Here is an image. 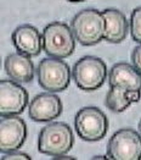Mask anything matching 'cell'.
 Wrapping results in <instances>:
<instances>
[{"instance_id": "1", "label": "cell", "mask_w": 141, "mask_h": 160, "mask_svg": "<svg viewBox=\"0 0 141 160\" xmlns=\"http://www.w3.org/2000/svg\"><path fill=\"white\" fill-rule=\"evenodd\" d=\"M72 32L82 45H95L105 39L106 21L103 13L96 9L82 10L72 18Z\"/></svg>"}, {"instance_id": "2", "label": "cell", "mask_w": 141, "mask_h": 160, "mask_svg": "<svg viewBox=\"0 0 141 160\" xmlns=\"http://www.w3.org/2000/svg\"><path fill=\"white\" fill-rule=\"evenodd\" d=\"M74 144L72 128L64 122H52L46 125L39 133L38 150L50 157L67 154Z\"/></svg>"}, {"instance_id": "3", "label": "cell", "mask_w": 141, "mask_h": 160, "mask_svg": "<svg viewBox=\"0 0 141 160\" xmlns=\"http://www.w3.org/2000/svg\"><path fill=\"white\" fill-rule=\"evenodd\" d=\"M43 49L46 55L57 59L71 56L76 49V37L64 22L55 21L43 29Z\"/></svg>"}, {"instance_id": "4", "label": "cell", "mask_w": 141, "mask_h": 160, "mask_svg": "<svg viewBox=\"0 0 141 160\" xmlns=\"http://www.w3.org/2000/svg\"><path fill=\"white\" fill-rule=\"evenodd\" d=\"M72 77L77 87L85 92L99 89L107 77V66L102 59L96 56H84L74 64Z\"/></svg>"}, {"instance_id": "5", "label": "cell", "mask_w": 141, "mask_h": 160, "mask_svg": "<svg viewBox=\"0 0 141 160\" xmlns=\"http://www.w3.org/2000/svg\"><path fill=\"white\" fill-rule=\"evenodd\" d=\"M71 70L63 60L57 58L43 59L37 67V78L46 92H62L71 82Z\"/></svg>"}, {"instance_id": "6", "label": "cell", "mask_w": 141, "mask_h": 160, "mask_svg": "<svg viewBox=\"0 0 141 160\" xmlns=\"http://www.w3.org/2000/svg\"><path fill=\"white\" fill-rule=\"evenodd\" d=\"M74 127L79 138L87 142H96L102 139L107 133L108 120L99 108L85 107L76 114Z\"/></svg>"}, {"instance_id": "7", "label": "cell", "mask_w": 141, "mask_h": 160, "mask_svg": "<svg viewBox=\"0 0 141 160\" xmlns=\"http://www.w3.org/2000/svg\"><path fill=\"white\" fill-rule=\"evenodd\" d=\"M107 157L115 160L141 159V134L133 128L117 131L107 144Z\"/></svg>"}, {"instance_id": "8", "label": "cell", "mask_w": 141, "mask_h": 160, "mask_svg": "<svg viewBox=\"0 0 141 160\" xmlns=\"http://www.w3.org/2000/svg\"><path fill=\"white\" fill-rule=\"evenodd\" d=\"M28 104V92L16 81L0 82V112L1 116L20 115Z\"/></svg>"}, {"instance_id": "9", "label": "cell", "mask_w": 141, "mask_h": 160, "mask_svg": "<svg viewBox=\"0 0 141 160\" xmlns=\"http://www.w3.org/2000/svg\"><path fill=\"white\" fill-rule=\"evenodd\" d=\"M26 122L18 115L1 116L0 120V150L10 153L18 150L26 142Z\"/></svg>"}, {"instance_id": "10", "label": "cell", "mask_w": 141, "mask_h": 160, "mask_svg": "<svg viewBox=\"0 0 141 160\" xmlns=\"http://www.w3.org/2000/svg\"><path fill=\"white\" fill-rule=\"evenodd\" d=\"M62 112V102L56 94L41 93L33 98L29 104L28 115L33 121L48 122L57 119Z\"/></svg>"}, {"instance_id": "11", "label": "cell", "mask_w": 141, "mask_h": 160, "mask_svg": "<svg viewBox=\"0 0 141 160\" xmlns=\"http://www.w3.org/2000/svg\"><path fill=\"white\" fill-rule=\"evenodd\" d=\"M12 43L17 52L27 56H37L43 48V37L39 31L32 25H22L12 33Z\"/></svg>"}, {"instance_id": "12", "label": "cell", "mask_w": 141, "mask_h": 160, "mask_svg": "<svg viewBox=\"0 0 141 160\" xmlns=\"http://www.w3.org/2000/svg\"><path fill=\"white\" fill-rule=\"evenodd\" d=\"M108 82L110 87H120L128 92H141V72L127 62H118L112 66Z\"/></svg>"}, {"instance_id": "13", "label": "cell", "mask_w": 141, "mask_h": 160, "mask_svg": "<svg viewBox=\"0 0 141 160\" xmlns=\"http://www.w3.org/2000/svg\"><path fill=\"white\" fill-rule=\"evenodd\" d=\"M4 67L10 80L16 81L18 83L20 82L27 83L34 78V73H35L34 64L31 60V58L25 54H21L18 52L10 54L5 59Z\"/></svg>"}, {"instance_id": "14", "label": "cell", "mask_w": 141, "mask_h": 160, "mask_svg": "<svg viewBox=\"0 0 141 160\" xmlns=\"http://www.w3.org/2000/svg\"><path fill=\"white\" fill-rule=\"evenodd\" d=\"M102 13L106 21L105 40L110 43L123 42L129 31V23L125 15L117 9H106Z\"/></svg>"}, {"instance_id": "15", "label": "cell", "mask_w": 141, "mask_h": 160, "mask_svg": "<svg viewBox=\"0 0 141 160\" xmlns=\"http://www.w3.org/2000/svg\"><path fill=\"white\" fill-rule=\"evenodd\" d=\"M141 98V92H128L120 87H110L107 92L105 104L115 112H122L127 110L133 103H138Z\"/></svg>"}, {"instance_id": "16", "label": "cell", "mask_w": 141, "mask_h": 160, "mask_svg": "<svg viewBox=\"0 0 141 160\" xmlns=\"http://www.w3.org/2000/svg\"><path fill=\"white\" fill-rule=\"evenodd\" d=\"M130 33L133 39L141 44V6L133 10L130 15Z\"/></svg>"}, {"instance_id": "17", "label": "cell", "mask_w": 141, "mask_h": 160, "mask_svg": "<svg viewBox=\"0 0 141 160\" xmlns=\"http://www.w3.org/2000/svg\"><path fill=\"white\" fill-rule=\"evenodd\" d=\"M29 160L32 159L28 154L26 153H21L18 150L15 152H10V153H5V155L1 157V160Z\"/></svg>"}, {"instance_id": "18", "label": "cell", "mask_w": 141, "mask_h": 160, "mask_svg": "<svg viewBox=\"0 0 141 160\" xmlns=\"http://www.w3.org/2000/svg\"><path fill=\"white\" fill-rule=\"evenodd\" d=\"M131 61H133L134 67L141 72V44L134 48L131 53Z\"/></svg>"}, {"instance_id": "19", "label": "cell", "mask_w": 141, "mask_h": 160, "mask_svg": "<svg viewBox=\"0 0 141 160\" xmlns=\"http://www.w3.org/2000/svg\"><path fill=\"white\" fill-rule=\"evenodd\" d=\"M54 159H56V160H73L74 158L73 157H68L67 154H63V155H60V157H54Z\"/></svg>"}, {"instance_id": "20", "label": "cell", "mask_w": 141, "mask_h": 160, "mask_svg": "<svg viewBox=\"0 0 141 160\" xmlns=\"http://www.w3.org/2000/svg\"><path fill=\"white\" fill-rule=\"evenodd\" d=\"M67 1H71V2H82V1H85V0H67Z\"/></svg>"}, {"instance_id": "21", "label": "cell", "mask_w": 141, "mask_h": 160, "mask_svg": "<svg viewBox=\"0 0 141 160\" xmlns=\"http://www.w3.org/2000/svg\"><path fill=\"white\" fill-rule=\"evenodd\" d=\"M139 133L141 134V120H140V122H139Z\"/></svg>"}]
</instances>
